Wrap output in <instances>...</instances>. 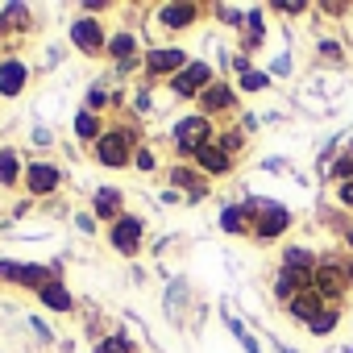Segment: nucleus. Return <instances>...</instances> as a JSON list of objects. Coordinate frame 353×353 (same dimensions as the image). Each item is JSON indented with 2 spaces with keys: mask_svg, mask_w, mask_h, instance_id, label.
Returning <instances> with one entry per match:
<instances>
[{
  "mask_svg": "<svg viewBox=\"0 0 353 353\" xmlns=\"http://www.w3.org/2000/svg\"><path fill=\"white\" fill-rule=\"evenodd\" d=\"M174 141H179L183 154H200L208 145V121L204 117H188L179 129H174Z\"/></svg>",
  "mask_w": 353,
  "mask_h": 353,
  "instance_id": "f257e3e1",
  "label": "nucleus"
},
{
  "mask_svg": "<svg viewBox=\"0 0 353 353\" xmlns=\"http://www.w3.org/2000/svg\"><path fill=\"white\" fill-rule=\"evenodd\" d=\"M208 79H212V71H208V63H188L179 75H174V92H179V96H196L200 88H208Z\"/></svg>",
  "mask_w": 353,
  "mask_h": 353,
  "instance_id": "f03ea898",
  "label": "nucleus"
},
{
  "mask_svg": "<svg viewBox=\"0 0 353 353\" xmlns=\"http://www.w3.org/2000/svg\"><path fill=\"white\" fill-rule=\"evenodd\" d=\"M250 212H266V221L258 225V237H279L291 221H287V208L279 204H266V200H250Z\"/></svg>",
  "mask_w": 353,
  "mask_h": 353,
  "instance_id": "7ed1b4c3",
  "label": "nucleus"
},
{
  "mask_svg": "<svg viewBox=\"0 0 353 353\" xmlns=\"http://www.w3.org/2000/svg\"><path fill=\"white\" fill-rule=\"evenodd\" d=\"M345 287H349V279H345V270H336V266H320V270L312 274V291L324 295V299H336Z\"/></svg>",
  "mask_w": 353,
  "mask_h": 353,
  "instance_id": "20e7f679",
  "label": "nucleus"
},
{
  "mask_svg": "<svg viewBox=\"0 0 353 353\" xmlns=\"http://www.w3.org/2000/svg\"><path fill=\"white\" fill-rule=\"evenodd\" d=\"M137 241H141V221L137 216H121L112 225V245L121 254H137Z\"/></svg>",
  "mask_w": 353,
  "mask_h": 353,
  "instance_id": "39448f33",
  "label": "nucleus"
},
{
  "mask_svg": "<svg viewBox=\"0 0 353 353\" xmlns=\"http://www.w3.org/2000/svg\"><path fill=\"white\" fill-rule=\"evenodd\" d=\"M125 150H129V137H125V133H104L100 145H96V154H100L104 166H125V162H129Z\"/></svg>",
  "mask_w": 353,
  "mask_h": 353,
  "instance_id": "423d86ee",
  "label": "nucleus"
},
{
  "mask_svg": "<svg viewBox=\"0 0 353 353\" xmlns=\"http://www.w3.org/2000/svg\"><path fill=\"white\" fill-rule=\"evenodd\" d=\"M21 83H26V67L17 59H5L0 63V96H17Z\"/></svg>",
  "mask_w": 353,
  "mask_h": 353,
  "instance_id": "0eeeda50",
  "label": "nucleus"
},
{
  "mask_svg": "<svg viewBox=\"0 0 353 353\" xmlns=\"http://www.w3.org/2000/svg\"><path fill=\"white\" fill-rule=\"evenodd\" d=\"M54 188H59V170L46 166V162H34V166H30V192H34V196H46V192H54Z\"/></svg>",
  "mask_w": 353,
  "mask_h": 353,
  "instance_id": "6e6552de",
  "label": "nucleus"
},
{
  "mask_svg": "<svg viewBox=\"0 0 353 353\" xmlns=\"http://www.w3.org/2000/svg\"><path fill=\"white\" fill-rule=\"evenodd\" d=\"M71 42L83 46V50H100V26H96L92 17H79V21L71 26Z\"/></svg>",
  "mask_w": 353,
  "mask_h": 353,
  "instance_id": "1a4fd4ad",
  "label": "nucleus"
},
{
  "mask_svg": "<svg viewBox=\"0 0 353 353\" xmlns=\"http://www.w3.org/2000/svg\"><path fill=\"white\" fill-rule=\"evenodd\" d=\"M145 67H150V75H162V71H174V67H188V54L183 50H154Z\"/></svg>",
  "mask_w": 353,
  "mask_h": 353,
  "instance_id": "9d476101",
  "label": "nucleus"
},
{
  "mask_svg": "<svg viewBox=\"0 0 353 353\" xmlns=\"http://www.w3.org/2000/svg\"><path fill=\"white\" fill-rule=\"evenodd\" d=\"M291 312H295L299 320H307V324H312V320L320 316V295H316V291H303V295H295V299H291Z\"/></svg>",
  "mask_w": 353,
  "mask_h": 353,
  "instance_id": "9b49d317",
  "label": "nucleus"
},
{
  "mask_svg": "<svg viewBox=\"0 0 353 353\" xmlns=\"http://www.w3.org/2000/svg\"><path fill=\"white\" fill-rule=\"evenodd\" d=\"M162 21H166L170 30H183V26L196 21V9H192V5H166V9H162Z\"/></svg>",
  "mask_w": 353,
  "mask_h": 353,
  "instance_id": "f8f14e48",
  "label": "nucleus"
},
{
  "mask_svg": "<svg viewBox=\"0 0 353 353\" xmlns=\"http://www.w3.org/2000/svg\"><path fill=\"white\" fill-rule=\"evenodd\" d=\"M13 283L46 291V287H50V270H42V266H17V279H13Z\"/></svg>",
  "mask_w": 353,
  "mask_h": 353,
  "instance_id": "ddd939ff",
  "label": "nucleus"
},
{
  "mask_svg": "<svg viewBox=\"0 0 353 353\" xmlns=\"http://www.w3.org/2000/svg\"><path fill=\"white\" fill-rule=\"evenodd\" d=\"M200 166H204V170L225 174V170H229V154H225L221 145H204V150H200Z\"/></svg>",
  "mask_w": 353,
  "mask_h": 353,
  "instance_id": "4468645a",
  "label": "nucleus"
},
{
  "mask_svg": "<svg viewBox=\"0 0 353 353\" xmlns=\"http://www.w3.org/2000/svg\"><path fill=\"white\" fill-rule=\"evenodd\" d=\"M17 170H21V158L13 150H0V183H17Z\"/></svg>",
  "mask_w": 353,
  "mask_h": 353,
  "instance_id": "2eb2a0df",
  "label": "nucleus"
},
{
  "mask_svg": "<svg viewBox=\"0 0 353 353\" xmlns=\"http://www.w3.org/2000/svg\"><path fill=\"white\" fill-rule=\"evenodd\" d=\"M117 208H121V192L104 188V192L96 196V212H100V216H117Z\"/></svg>",
  "mask_w": 353,
  "mask_h": 353,
  "instance_id": "dca6fc26",
  "label": "nucleus"
},
{
  "mask_svg": "<svg viewBox=\"0 0 353 353\" xmlns=\"http://www.w3.org/2000/svg\"><path fill=\"white\" fill-rule=\"evenodd\" d=\"M42 303H50V307H59V312H67V307H71V295H67V291H63L59 283H50V287L42 291Z\"/></svg>",
  "mask_w": 353,
  "mask_h": 353,
  "instance_id": "f3484780",
  "label": "nucleus"
},
{
  "mask_svg": "<svg viewBox=\"0 0 353 353\" xmlns=\"http://www.w3.org/2000/svg\"><path fill=\"white\" fill-rule=\"evenodd\" d=\"M229 104H233V92H229V88L216 83L212 92H204V108H229Z\"/></svg>",
  "mask_w": 353,
  "mask_h": 353,
  "instance_id": "a211bd4d",
  "label": "nucleus"
},
{
  "mask_svg": "<svg viewBox=\"0 0 353 353\" xmlns=\"http://www.w3.org/2000/svg\"><path fill=\"white\" fill-rule=\"evenodd\" d=\"M75 133H79V137H96V133H100L96 117H92V112H79V117H75Z\"/></svg>",
  "mask_w": 353,
  "mask_h": 353,
  "instance_id": "6ab92c4d",
  "label": "nucleus"
},
{
  "mask_svg": "<svg viewBox=\"0 0 353 353\" xmlns=\"http://www.w3.org/2000/svg\"><path fill=\"white\" fill-rule=\"evenodd\" d=\"M108 50H112L117 59H129V54H133V38H129V34H121V38H112V42H108Z\"/></svg>",
  "mask_w": 353,
  "mask_h": 353,
  "instance_id": "aec40b11",
  "label": "nucleus"
},
{
  "mask_svg": "<svg viewBox=\"0 0 353 353\" xmlns=\"http://www.w3.org/2000/svg\"><path fill=\"white\" fill-rule=\"evenodd\" d=\"M225 229H229V233H241V229H245V208H229V212H225Z\"/></svg>",
  "mask_w": 353,
  "mask_h": 353,
  "instance_id": "412c9836",
  "label": "nucleus"
},
{
  "mask_svg": "<svg viewBox=\"0 0 353 353\" xmlns=\"http://www.w3.org/2000/svg\"><path fill=\"white\" fill-rule=\"evenodd\" d=\"M332 328H336V312H320L312 320V332H332Z\"/></svg>",
  "mask_w": 353,
  "mask_h": 353,
  "instance_id": "4be33fe9",
  "label": "nucleus"
},
{
  "mask_svg": "<svg viewBox=\"0 0 353 353\" xmlns=\"http://www.w3.org/2000/svg\"><path fill=\"white\" fill-rule=\"evenodd\" d=\"M241 88H245V92H262V88H266V75H258V71H245V75H241Z\"/></svg>",
  "mask_w": 353,
  "mask_h": 353,
  "instance_id": "5701e85b",
  "label": "nucleus"
},
{
  "mask_svg": "<svg viewBox=\"0 0 353 353\" xmlns=\"http://www.w3.org/2000/svg\"><path fill=\"white\" fill-rule=\"evenodd\" d=\"M137 166L150 170V166H154V154H150V150H137Z\"/></svg>",
  "mask_w": 353,
  "mask_h": 353,
  "instance_id": "b1692460",
  "label": "nucleus"
},
{
  "mask_svg": "<svg viewBox=\"0 0 353 353\" xmlns=\"http://www.w3.org/2000/svg\"><path fill=\"white\" fill-rule=\"evenodd\" d=\"M341 200H345V204H353V179H349V183L341 188Z\"/></svg>",
  "mask_w": 353,
  "mask_h": 353,
  "instance_id": "393cba45",
  "label": "nucleus"
},
{
  "mask_svg": "<svg viewBox=\"0 0 353 353\" xmlns=\"http://www.w3.org/2000/svg\"><path fill=\"white\" fill-rule=\"evenodd\" d=\"M349 241H353V233H349Z\"/></svg>",
  "mask_w": 353,
  "mask_h": 353,
  "instance_id": "a878e982",
  "label": "nucleus"
}]
</instances>
